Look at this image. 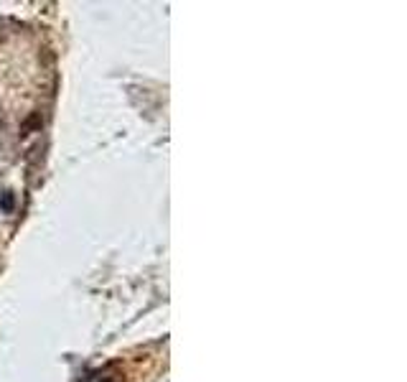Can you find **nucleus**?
Listing matches in <instances>:
<instances>
[{"mask_svg": "<svg viewBox=\"0 0 407 382\" xmlns=\"http://www.w3.org/2000/svg\"><path fill=\"white\" fill-rule=\"evenodd\" d=\"M0 207H3V212H5V214H10V212H13V194H10V191H5V194H3Z\"/></svg>", "mask_w": 407, "mask_h": 382, "instance_id": "1", "label": "nucleus"}]
</instances>
